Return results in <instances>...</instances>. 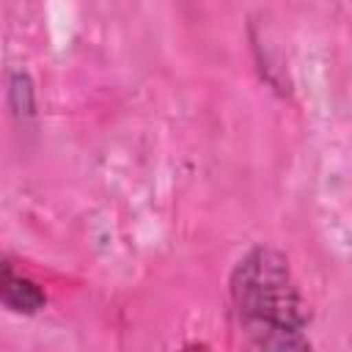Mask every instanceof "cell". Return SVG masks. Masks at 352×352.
Here are the masks:
<instances>
[{"instance_id": "1", "label": "cell", "mask_w": 352, "mask_h": 352, "mask_svg": "<svg viewBox=\"0 0 352 352\" xmlns=\"http://www.w3.org/2000/svg\"><path fill=\"white\" fill-rule=\"evenodd\" d=\"M228 297L242 324L308 327V305L289 267V258L270 248H250L228 275Z\"/></svg>"}, {"instance_id": "3", "label": "cell", "mask_w": 352, "mask_h": 352, "mask_svg": "<svg viewBox=\"0 0 352 352\" xmlns=\"http://www.w3.org/2000/svg\"><path fill=\"white\" fill-rule=\"evenodd\" d=\"M256 352H314L305 327L297 324H242Z\"/></svg>"}, {"instance_id": "2", "label": "cell", "mask_w": 352, "mask_h": 352, "mask_svg": "<svg viewBox=\"0 0 352 352\" xmlns=\"http://www.w3.org/2000/svg\"><path fill=\"white\" fill-rule=\"evenodd\" d=\"M0 300L11 314L30 316L47 305V292L25 272H16L14 264L6 258L0 264Z\"/></svg>"}, {"instance_id": "4", "label": "cell", "mask_w": 352, "mask_h": 352, "mask_svg": "<svg viewBox=\"0 0 352 352\" xmlns=\"http://www.w3.org/2000/svg\"><path fill=\"white\" fill-rule=\"evenodd\" d=\"M8 107L19 121H30L36 116V88L25 69L8 72Z\"/></svg>"}]
</instances>
